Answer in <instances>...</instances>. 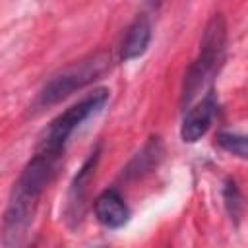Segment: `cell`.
<instances>
[{
    "label": "cell",
    "instance_id": "6da1fadb",
    "mask_svg": "<svg viewBox=\"0 0 248 248\" xmlns=\"http://www.w3.org/2000/svg\"><path fill=\"white\" fill-rule=\"evenodd\" d=\"M60 163V155L35 151V155L23 167L19 178L12 188L2 219V244L6 248H17L25 238L33 223L39 200L45 188L54 178Z\"/></svg>",
    "mask_w": 248,
    "mask_h": 248
},
{
    "label": "cell",
    "instance_id": "7a4b0ae2",
    "mask_svg": "<svg viewBox=\"0 0 248 248\" xmlns=\"http://www.w3.org/2000/svg\"><path fill=\"white\" fill-rule=\"evenodd\" d=\"M227 50V21L223 14H213L203 27L200 52L188 66L180 91V107L186 110L192 101L215 79L219 74Z\"/></svg>",
    "mask_w": 248,
    "mask_h": 248
},
{
    "label": "cell",
    "instance_id": "3957f363",
    "mask_svg": "<svg viewBox=\"0 0 248 248\" xmlns=\"http://www.w3.org/2000/svg\"><path fill=\"white\" fill-rule=\"evenodd\" d=\"M112 64H114V56L110 50H97L78 62H72L70 66L62 68L45 81V85L39 89L35 97L33 108L41 110L58 105L76 91H81L83 87L101 79L107 72H110Z\"/></svg>",
    "mask_w": 248,
    "mask_h": 248
},
{
    "label": "cell",
    "instance_id": "277c9868",
    "mask_svg": "<svg viewBox=\"0 0 248 248\" xmlns=\"http://www.w3.org/2000/svg\"><path fill=\"white\" fill-rule=\"evenodd\" d=\"M108 97H110V91L107 87L93 89L91 93L83 95L78 103L68 107L64 112H60L56 118H52L50 124L45 128V132L39 138L37 151H45V153L64 157V149H66V143L72 138V134L85 120L95 116L107 105Z\"/></svg>",
    "mask_w": 248,
    "mask_h": 248
},
{
    "label": "cell",
    "instance_id": "5b68a950",
    "mask_svg": "<svg viewBox=\"0 0 248 248\" xmlns=\"http://www.w3.org/2000/svg\"><path fill=\"white\" fill-rule=\"evenodd\" d=\"M101 159V143L95 145V149L87 155V159L81 163L79 170L76 172V176L70 182L68 188V196H66V207H64V217L66 221L74 227L81 221L83 213H85V205H87V192H89V184L95 176L97 165Z\"/></svg>",
    "mask_w": 248,
    "mask_h": 248
},
{
    "label": "cell",
    "instance_id": "8992f818",
    "mask_svg": "<svg viewBox=\"0 0 248 248\" xmlns=\"http://www.w3.org/2000/svg\"><path fill=\"white\" fill-rule=\"evenodd\" d=\"M217 110V101H215V93L213 89H209L198 103L190 105L184 110L182 116V124H180V138L184 143H196L198 140H202L215 116Z\"/></svg>",
    "mask_w": 248,
    "mask_h": 248
},
{
    "label": "cell",
    "instance_id": "52a82bcc",
    "mask_svg": "<svg viewBox=\"0 0 248 248\" xmlns=\"http://www.w3.org/2000/svg\"><path fill=\"white\" fill-rule=\"evenodd\" d=\"M151 35H153V27H151V19L145 12L136 14V17L130 21V25L126 27L120 45H118V58L122 62H130L140 58L149 43H151Z\"/></svg>",
    "mask_w": 248,
    "mask_h": 248
},
{
    "label": "cell",
    "instance_id": "ba28073f",
    "mask_svg": "<svg viewBox=\"0 0 248 248\" xmlns=\"http://www.w3.org/2000/svg\"><path fill=\"white\" fill-rule=\"evenodd\" d=\"M93 211L97 221L107 229H120L130 221V207L116 188L103 190L93 202Z\"/></svg>",
    "mask_w": 248,
    "mask_h": 248
},
{
    "label": "cell",
    "instance_id": "9c48e42d",
    "mask_svg": "<svg viewBox=\"0 0 248 248\" xmlns=\"http://www.w3.org/2000/svg\"><path fill=\"white\" fill-rule=\"evenodd\" d=\"M163 143H161V138H149L147 140V143L134 155V159L126 165V169H124V172H122V176L126 178V180H136V178H141L143 174H147V172H151L157 165H159V161H161V157H163Z\"/></svg>",
    "mask_w": 248,
    "mask_h": 248
},
{
    "label": "cell",
    "instance_id": "30bf717a",
    "mask_svg": "<svg viewBox=\"0 0 248 248\" xmlns=\"http://www.w3.org/2000/svg\"><path fill=\"white\" fill-rule=\"evenodd\" d=\"M217 145L238 157V159H248V134H238V132H219L217 134Z\"/></svg>",
    "mask_w": 248,
    "mask_h": 248
},
{
    "label": "cell",
    "instance_id": "8fae6325",
    "mask_svg": "<svg viewBox=\"0 0 248 248\" xmlns=\"http://www.w3.org/2000/svg\"><path fill=\"white\" fill-rule=\"evenodd\" d=\"M223 200H225V207H227L231 219L238 221L240 215H242V211H244V198H242V192H240V188L236 186V182L232 178H227L225 180Z\"/></svg>",
    "mask_w": 248,
    "mask_h": 248
}]
</instances>
